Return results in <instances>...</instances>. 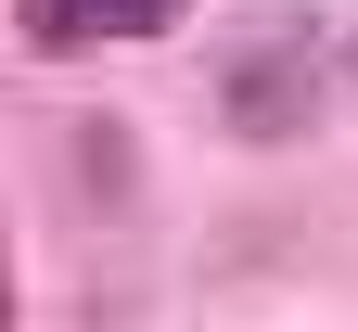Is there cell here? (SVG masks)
Returning <instances> with one entry per match:
<instances>
[{
	"mask_svg": "<svg viewBox=\"0 0 358 332\" xmlns=\"http://www.w3.org/2000/svg\"><path fill=\"white\" fill-rule=\"evenodd\" d=\"M345 64H358V52H345Z\"/></svg>",
	"mask_w": 358,
	"mask_h": 332,
	"instance_id": "obj_3",
	"label": "cell"
},
{
	"mask_svg": "<svg viewBox=\"0 0 358 332\" xmlns=\"http://www.w3.org/2000/svg\"><path fill=\"white\" fill-rule=\"evenodd\" d=\"M217 115H231L243 140H294L307 115H320V52H294V38H256V52L231 64V89H217Z\"/></svg>",
	"mask_w": 358,
	"mask_h": 332,
	"instance_id": "obj_1",
	"label": "cell"
},
{
	"mask_svg": "<svg viewBox=\"0 0 358 332\" xmlns=\"http://www.w3.org/2000/svg\"><path fill=\"white\" fill-rule=\"evenodd\" d=\"M192 0H26L38 52H115V38H166Z\"/></svg>",
	"mask_w": 358,
	"mask_h": 332,
	"instance_id": "obj_2",
	"label": "cell"
}]
</instances>
